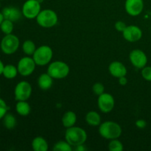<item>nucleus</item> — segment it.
I'll return each mask as SVG.
<instances>
[{
  "label": "nucleus",
  "mask_w": 151,
  "mask_h": 151,
  "mask_svg": "<svg viewBox=\"0 0 151 151\" xmlns=\"http://www.w3.org/2000/svg\"><path fill=\"white\" fill-rule=\"evenodd\" d=\"M99 134L103 138L108 140L119 139L122 130L120 125L114 121H106L99 125Z\"/></svg>",
  "instance_id": "obj_1"
},
{
  "label": "nucleus",
  "mask_w": 151,
  "mask_h": 151,
  "mask_svg": "<svg viewBox=\"0 0 151 151\" xmlns=\"http://www.w3.org/2000/svg\"><path fill=\"white\" fill-rule=\"evenodd\" d=\"M65 140L72 147H78L84 145L87 140V134L84 129L78 126H72L66 128L65 132Z\"/></svg>",
  "instance_id": "obj_2"
},
{
  "label": "nucleus",
  "mask_w": 151,
  "mask_h": 151,
  "mask_svg": "<svg viewBox=\"0 0 151 151\" xmlns=\"http://www.w3.org/2000/svg\"><path fill=\"white\" fill-rule=\"evenodd\" d=\"M70 72V68L69 65L62 60L52 61L48 65L47 73L53 79L60 80L66 78Z\"/></svg>",
  "instance_id": "obj_3"
},
{
  "label": "nucleus",
  "mask_w": 151,
  "mask_h": 151,
  "mask_svg": "<svg viewBox=\"0 0 151 151\" xmlns=\"http://www.w3.org/2000/svg\"><path fill=\"white\" fill-rule=\"evenodd\" d=\"M32 57L37 66H47L51 63L52 59V49L48 45H41L37 47Z\"/></svg>",
  "instance_id": "obj_4"
},
{
  "label": "nucleus",
  "mask_w": 151,
  "mask_h": 151,
  "mask_svg": "<svg viewBox=\"0 0 151 151\" xmlns=\"http://www.w3.org/2000/svg\"><path fill=\"white\" fill-rule=\"evenodd\" d=\"M36 22L43 28H52L55 26L58 22L57 13L51 9L41 10L36 17Z\"/></svg>",
  "instance_id": "obj_5"
},
{
  "label": "nucleus",
  "mask_w": 151,
  "mask_h": 151,
  "mask_svg": "<svg viewBox=\"0 0 151 151\" xmlns=\"http://www.w3.org/2000/svg\"><path fill=\"white\" fill-rule=\"evenodd\" d=\"M20 46L19 38L14 34L4 35L0 42V49L5 55H13L16 52Z\"/></svg>",
  "instance_id": "obj_6"
},
{
  "label": "nucleus",
  "mask_w": 151,
  "mask_h": 151,
  "mask_svg": "<svg viewBox=\"0 0 151 151\" xmlns=\"http://www.w3.org/2000/svg\"><path fill=\"white\" fill-rule=\"evenodd\" d=\"M36 63L32 57L25 56L19 60L17 64V69L19 74L23 77H28L32 75L35 70Z\"/></svg>",
  "instance_id": "obj_7"
},
{
  "label": "nucleus",
  "mask_w": 151,
  "mask_h": 151,
  "mask_svg": "<svg viewBox=\"0 0 151 151\" xmlns=\"http://www.w3.org/2000/svg\"><path fill=\"white\" fill-rule=\"evenodd\" d=\"M32 88L31 84L27 81H20L16 84L14 88V97L16 101L28 100L31 97Z\"/></svg>",
  "instance_id": "obj_8"
},
{
  "label": "nucleus",
  "mask_w": 151,
  "mask_h": 151,
  "mask_svg": "<svg viewBox=\"0 0 151 151\" xmlns=\"http://www.w3.org/2000/svg\"><path fill=\"white\" fill-rule=\"evenodd\" d=\"M41 10V4L37 0H27L22 8V15L27 19H36Z\"/></svg>",
  "instance_id": "obj_9"
},
{
  "label": "nucleus",
  "mask_w": 151,
  "mask_h": 151,
  "mask_svg": "<svg viewBox=\"0 0 151 151\" xmlns=\"http://www.w3.org/2000/svg\"><path fill=\"white\" fill-rule=\"evenodd\" d=\"M115 106V100L113 96L109 93L104 92L98 96L97 106L101 112L104 114L110 113L112 111Z\"/></svg>",
  "instance_id": "obj_10"
},
{
  "label": "nucleus",
  "mask_w": 151,
  "mask_h": 151,
  "mask_svg": "<svg viewBox=\"0 0 151 151\" xmlns=\"http://www.w3.org/2000/svg\"><path fill=\"white\" fill-rule=\"evenodd\" d=\"M129 60L131 64L137 69H142L147 66V57L144 51L139 49L133 50L129 54Z\"/></svg>",
  "instance_id": "obj_11"
},
{
  "label": "nucleus",
  "mask_w": 151,
  "mask_h": 151,
  "mask_svg": "<svg viewBox=\"0 0 151 151\" xmlns=\"http://www.w3.org/2000/svg\"><path fill=\"white\" fill-rule=\"evenodd\" d=\"M142 30L137 25H128L122 32V36L128 42H137L142 38Z\"/></svg>",
  "instance_id": "obj_12"
},
{
  "label": "nucleus",
  "mask_w": 151,
  "mask_h": 151,
  "mask_svg": "<svg viewBox=\"0 0 151 151\" xmlns=\"http://www.w3.org/2000/svg\"><path fill=\"white\" fill-rule=\"evenodd\" d=\"M125 10L129 16H137L144 10L143 0H125Z\"/></svg>",
  "instance_id": "obj_13"
},
{
  "label": "nucleus",
  "mask_w": 151,
  "mask_h": 151,
  "mask_svg": "<svg viewBox=\"0 0 151 151\" xmlns=\"http://www.w3.org/2000/svg\"><path fill=\"white\" fill-rule=\"evenodd\" d=\"M109 72L111 76L116 78H119L121 77L126 76L128 71L125 65L120 61H113L109 64Z\"/></svg>",
  "instance_id": "obj_14"
},
{
  "label": "nucleus",
  "mask_w": 151,
  "mask_h": 151,
  "mask_svg": "<svg viewBox=\"0 0 151 151\" xmlns=\"http://www.w3.org/2000/svg\"><path fill=\"white\" fill-rule=\"evenodd\" d=\"M1 13H2L4 19L12 21L13 22H18L23 16L22 10H19L18 7H13V6L4 7Z\"/></svg>",
  "instance_id": "obj_15"
},
{
  "label": "nucleus",
  "mask_w": 151,
  "mask_h": 151,
  "mask_svg": "<svg viewBox=\"0 0 151 151\" xmlns=\"http://www.w3.org/2000/svg\"><path fill=\"white\" fill-rule=\"evenodd\" d=\"M53 78L49 75L48 73H43L38 77V86L41 89L49 90L51 88L53 84Z\"/></svg>",
  "instance_id": "obj_16"
},
{
  "label": "nucleus",
  "mask_w": 151,
  "mask_h": 151,
  "mask_svg": "<svg viewBox=\"0 0 151 151\" xmlns=\"http://www.w3.org/2000/svg\"><path fill=\"white\" fill-rule=\"evenodd\" d=\"M77 122V115L72 111H68L63 114L61 119L62 125L66 128L75 126Z\"/></svg>",
  "instance_id": "obj_17"
},
{
  "label": "nucleus",
  "mask_w": 151,
  "mask_h": 151,
  "mask_svg": "<svg viewBox=\"0 0 151 151\" xmlns=\"http://www.w3.org/2000/svg\"><path fill=\"white\" fill-rule=\"evenodd\" d=\"M32 148L34 151H47L49 144L42 137H36L32 141Z\"/></svg>",
  "instance_id": "obj_18"
},
{
  "label": "nucleus",
  "mask_w": 151,
  "mask_h": 151,
  "mask_svg": "<svg viewBox=\"0 0 151 151\" xmlns=\"http://www.w3.org/2000/svg\"><path fill=\"white\" fill-rule=\"evenodd\" d=\"M85 119L86 123L90 126L97 127L101 124V116L100 114L94 111L88 112L86 115Z\"/></svg>",
  "instance_id": "obj_19"
},
{
  "label": "nucleus",
  "mask_w": 151,
  "mask_h": 151,
  "mask_svg": "<svg viewBox=\"0 0 151 151\" xmlns=\"http://www.w3.org/2000/svg\"><path fill=\"white\" fill-rule=\"evenodd\" d=\"M16 111L18 114L20 116H27L30 114L31 107L27 103V100L17 101L16 104Z\"/></svg>",
  "instance_id": "obj_20"
},
{
  "label": "nucleus",
  "mask_w": 151,
  "mask_h": 151,
  "mask_svg": "<svg viewBox=\"0 0 151 151\" xmlns=\"http://www.w3.org/2000/svg\"><path fill=\"white\" fill-rule=\"evenodd\" d=\"M18 74H19V72H18L17 66L12 64H7L4 66L2 75L5 78L9 80L14 79L17 76Z\"/></svg>",
  "instance_id": "obj_21"
},
{
  "label": "nucleus",
  "mask_w": 151,
  "mask_h": 151,
  "mask_svg": "<svg viewBox=\"0 0 151 151\" xmlns=\"http://www.w3.org/2000/svg\"><path fill=\"white\" fill-rule=\"evenodd\" d=\"M36 49V45L32 40H26L24 41L23 44H22V50H23L24 53L27 56H32Z\"/></svg>",
  "instance_id": "obj_22"
},
{
  "label": "nucleus",
  "mask_w": 151,
  "mask_h": 151,
  "mask_svg": "<svg viewBox=\"0 0 151 151\" xmlns=\"http://www.w3.org/2000/svg\"><path fill=\"white\" fill-rule=\"evenodd\" d=\"M3 124L7 129L12 130L16 126L17 120L14 115L10 113H7L3 117Z\"/></svg>",
  "instance_id": "obj_23"
},
{
  "label": "nucleus",
  "mask_w": 151,
  "mask_h": 151,
  "mask_svg": "<svg viewBox=\"0 0 151 151\" xmlns=\"http://www.w3.org/2000/svg\"><path fill=\"white\" fill-rule=\"evenodd\" d=\"M0 29L1 31L4 34V35H8L13 32V29H14V24L12 21L8 20V19H4L2 23L0 25Z\"/></svg>",
  "instance_id": "obj_24"
},
{
  "label": "nucleus",
  "mask_w": 151,
  "mask_h": 151,
  "mask_svg": "<svg viewBox=\"0 0 151 151\" xmlns=\"http://www.w3.org/2000/svg\"><path fill=\"white\" fill-rule=\"evenodd\" d=\"M54 151H72V146L66 140L65 141H59L55 144L53 147Z\"/></svg>",
  "instance_id": "obj_25"
},
{
  "label": "nucleus",
  "mask_w": 151,
  "mask_h": 151,
  "mask_svg": "<svg viewBox=\"0 0 151 151\" xmlns=\"http://www.w3.org/2000/svg\"><path fill=\"white\" fill-rule=\"evenodd\" d=\"M108 147L110 151H122L124 149L123 144L118 139L110 140Z\"/></svg>",
  "instance_id": "obj_26"
},
{
  "label": "nucleus",
  "mask_w": 151,
  "mask_h": 151,
  "mask_svg": "<svg viewBox=\"0 0 151 151\" xmlns=\"http://www.w3.org/2000/svg\"><path fill=\"white\" fill-rule=\"evenodd\" d=\"M92 91L96 95L100 96L105 92V86L102 83H95L92 86Z\"/></svg>",
  "instance_id": "obj_27"
},
{
  "label": "nucleus",
  "mask_w": 151,
  "mask_h": 151,
  "mask_svg": "<svg viewBox=\"0 0 151 151\" xmlns=\"http://www.w3.org/2000/svg\"><path fill=\"white\" fill-rule=\"evenodd\" d=\"M142 77L145 81L151 82V66H145L142 69L141 71Z\"/></svg>",
  "instance_id": "obj_28"
},
{
  "label": "nucleus",
  "mask_w": 151,
  "mask_h": 151,
  "mask_svg": "<svg viewBox=\"0 0 151 151\" xmlns=\"http://www.w3.org/2000/svg\"><path fill=\"white\" fill-rule=\"evenodd\" d=\"M8 109L9 108L6 102L1 98H0V119H3V117L5 116L6 114L7 113Z\"/></svg>",
  "instance_id": "obj_29"
},
{
  "label": "nucleus",
  "mask_w": 151,
  "mask_h": 151,
  "mask_svg": "<svg viewBox=\"0 0 151 151\" xmlns=\"http://www.w3.org/2000/svg\"><path fill=\"white\" fill-rule=\"evenodd\" d=\"M127 25L125 22H123L122 21H117V22L115 23L114 27L116 29V30H117L118 32H122L126 28Z\"/></svg>",
  "instance_id": "obj_30"
},
{
  "label": "nucleus",
  "mask_w": 151,
  "mask_h": 151,
  "mask_svg": "<svg viewBox=\"0 0 151 151\" xmlns=\"http://www.w3.org/2000/svg\"><path fill=\"white\" fill-rule=\"evenodd\" d=\"M135 125L138 128H140V129H144V128L147 126V122H146L145 119H138V120L136 121Z\"/></svg>",
  "instance_id": "obj_31"
},
{
  "label": "nucleus",
  "mask_w": 151,
  "mask_h": 151,
  "mask_svg": "<svg viewBox=\"0 0 151 151\" xmlns=\"http://www.w3.org/2000/svg\"><path fill=\"white\" fill-rule=\"evenodd\" d=\"M118 82H119V84L122 86H125L128 84V79H127L126 76L121 77V78H118Z\"/></svg>",
  "instance_id": "obj_32"
},
{
  "label": "nucleus",
  "mask_w": 151,
  "mask_h": 151,
  "mask_svg": "<svg viewBox=\"0 0 151 151\" xmlns=\"http://www.w3.org/2000/svg\"><path fill=\"white\" fill-rule=\"evenodd\" d=\"M4 65L3 63V62L0 60V76L2 75V72H3V69H4Z\"/></svg>",
  "instance_id": "obj_33"
},
{
  "label": "nucleus",
  "mask_w": 151,
  "mask_h": 151,
  "mask_svg": "<svg viewBox=\"0 0 151 151\" xmlns=\"http://www.w3.org/2000/svg\"><path fill=\"white\" fill-rule=\"evenodd\" d=\"M76 150H80V151H83V150H85L86 148L83 147V145H79V146H78V147H76Z\"/></svg>",
  "instance_id": "obj_34"
},
{
  "label": "nucleus",
  "mask_w": 151,
  "mask_h": 151,
  "mask_svg": "<svg viewBox=\"0 0 151 151\" xmlns=\"http://www.w3.org/2000/svg\"><path fill=\"white\" fill-rule=\"evenodd\" d=\"M4 16H3L2 13L1 12H0V25H1V24L2 23V22L4 21Z\"/></svg>",
  "instance_id": "obj_35"
},
{
  "label": "nucleus",
  "mask_w": 151,
  "mask_h": 151,
  "mask_svg": "<svg viewBox=\"0 0 151 151\" xmlns=\"http://www.w3.org/2000/svg\"><path fill=\"white\" fill-rule=\"evenodd\" d=\"M37 1H38L39 3H41V4H42V3L44 2V0H37Z\"/></svg>",
  "instance_id": "obj_36"
},
{
  "label": "nucleus",
  "mask_w": 151,
  "mask_h": 151,
  "mask_svg": "<svg viewBox=\"0 0 151 151\" xmlns=\"http://www.w3.org/2000/svg\"><path fill=\"white\" fill-rule=\"evenodd\" d=\"M0 1H4V0H0Z\"/></svg>",
  "instance_id": "obj_37"
},
{
  "label": "nucleus",
  "mask_w": 151,
  "mask_h": 151,
  "mask_svg": "<svg viewBox=\"0 0 151 151\" xmlns=\"http://www.w3.org/2000/svg\"><path fill=\"white\" fill-rule=\"evenodd\" d=\"M0 7H1V4H0Z\"/></svg>",
  "instance_id": "obj_38"
}]
</instances>
